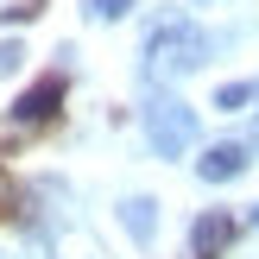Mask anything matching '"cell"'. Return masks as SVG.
Here are the masks:
<instances>
[{
	"mask_svg": "<svg viewBox=\"0 0 259 259\" xmlns=\"http://www.w3.org/2000/svg\"><path fill=\"white\" fill-rule=\"evenodd\" d=\"M63 95H70V76H63V70H45V76H38V82L7 108V146H0V158H13V146H25V139L51 133L57 114H63Z\"/></svg>",
	"mask_w": 259,
	"mask_h": 259,
	"instance_id": "obj_1",
	"label": "cell"
},
{
	"mask_svg": "<svg viewBox=\"0 0 259 259\" xmlns=\"http://www.w3.org/2000/svg\"><path fill=\"white\" fill-rule=\"evenodd\" d=\"M202 32L190 19H164L158 32H152V45H146V76L152 82H171V76H184V70H196L202 63Z\"/></svg>",
	"mask_w": 259,
	"mask_h": 259,
	"instance_id": "obj_2",
	"label": "cell"
},
{
	"mask_svg": "<svg viewBox=\"0 0 259 259\" xmlns=\"http://www.w3.org/2000/svg\"><path fill=\"white\" fill-rule=\"evenodd\" d=\"M234 234H240V215L202 209L196 222H190V259H222L228 247H234Z\"/></svg>",
	"mask_w": 259,
	"mask_h": 259,
	"instance_id": "obj_3",
	"label": "cell"
},
{
	"mask_svg": "<svg viewBox=\"0 0 259 259\" xmlns=\"http://www.w3.org/2000/svg\"><path fill=\"white\" fill-rule=\"evenodd\" d=\"M146 133H152V146H158L164 158H177V152L190 146V133H196V120H190V108H177V101H158V108L146 114Z\"/></svg>",
	"mask_w": 259,
	"mask_h": 259,
	"instance_id": "obj_4",
	"label": "cell"
},
{
	"mask_svg": "<svg viewBox=\"0 0 259 259\" xmlns=\"http://www.w3.org/2000/svg\"><path fill=\"white\" fill-rule=\"evenodd\" d=\"M247 171V146H209L196 158V177L202 184H228V177H240Z\"/></svg>",
	"mask_w": 259,
	"mask_h": 259,
	"instance_id": "obj_5",
	"label": "cell"
},
{
	"mask_svg": "<svg viewBox=\"0 0 259 259\" xmlns=\"http://www.w3.org/2000/svg\"><path fill=\"white\" fill-rule=\"evenodd\" d=\"M120 222H126V234H133L139 247H152V234H158V202H152V196H126L120 202Z\"/></svg>",
	"mask_w": 259,
	"mask_h": 259,
	"instance_id": "obj_6",
	"label": "cell"
},
{
	"mask_svg": "<svg viewBox=\"0 0 259 259\" xmlns=\"http://www.w3.org/2000/svg\"><path fill=\"white\" fill-rule=\"evenodd\" d=\"M253 95H259V82H228V89H215V108H222V114H240Z\"/></svg>",
	"mask_w": 259,
	"mask_h": 259,
	"instance_id": "obj_7",
	"label": "cell"
},
{
	"mask_svg": "<svg viewBox=\"0 0 259 259\" xmlns=\"http://www.w3.org/2000/svg\"><path fill=\"white\" fill-rule=\"evenodd\" d=\"M82 13L108 25V19H126V13H133V0H82Z\"/></svg>",
	"mask_w": 259,
	"mask_h": 259,
	"instance_id": "obj_8",
	"label": "cell"
},
{
	"mask_svg": "<svg viewBox=\"0 0 259 259\" xmlns=\"http://www.w3.org/2000/svg\"><path fill=\"white\" fill-rule=\"evenodd\" d=\"M19 209H25V190L13 184V177H7V164H0V215H19Z\"/></svg>",
	"mask_w": 259,
	"mask_h": 259,
	"instance_id": "obj_9",
	"label": "cell"
},
{
	"mask_svg": "<svg viewBox=\"0 0 259 259\" xmlns=\"http://www.w3.org/2000/svg\"><path fill=\"white\" fill-rule=\"evenodd\" d=\"M45 13V0H13V7H0V19L7 25H25V19H38Z\"/></svg>",
	"mask_w": 259,
	"mask_h": 259,
	"instance_id": "obj_10",
	"label": "cell"
},
{
	"mask_svg": "<svg viewBox=\"0 0 259 259\" xmlns=\"http://www.w3.org/2000/svg\"><path fill=\"white\" fill-rule=\"evenodd\" d=\"M19 57H25V45H0V70H19Z\"/></svg>",
	"mask_w": 259,
	"mask_h": 259,
	"instance_id": "obj_11",
	"label": "cell"
},
{
	"mask_svg": "<svg viewBox=\"0 0 259 259\" xmlns=\"http://www.w3.org/2000/svg\"><path fill=\"white\" fill-rule=\"evenodd\" d=\"M202 7H215V0H202Z\"/></svg>",
	"mask_w": 259,
	"mask_h": 259,
	"instance_id": "obj_12",
	"label": "cell"
}]
</instances>
